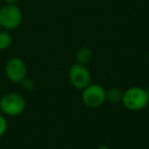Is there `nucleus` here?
<instances>
[{"instance_id": "f257e3e1", "label": "nucleus", "mask_w": 149, "mask_h": 149, "mask_svg": "<svg viewBox=\"0 0 149 149\" xmlns=\"http://www.w3.org/2000/svg\"><path fill=\"white\" fill-rule=\"evenodd\" d=\"M122 103L130 111H140L149 103V96L145 88L134 86L123 92Z\"/></svg>"}, {"instance_id": "f03ea898", "label": "nucleus", "mask_w": 149, "mask_h": 149, "mask_svg": "<svg viewBox=\"0 0 149 149\" xmlns=\"http://www.w3.org/2000/svg\"><path fill=\"white\" fill-rule=\"evenodd\" d=\"M26 109V100L21 94L9 92L0 98V110L5 116H17Z\"/></svg>"}, {"instance_id": "7ed1b4c3", "label": "nucleus", "mask_w": 149, "mask_h": 149, "mask_svg": "<svg viewBox=\"0 0 149 149\" xmlns=\"http://www.w3.org/2000/svg\"><path fill=\"white\" fill-rule=\"evenodd\" d=\"M82 101L87 107L98 108L106 101V90L100 84L91 83L82 90Z\"/></svg>"}, {"instance_id": "20e7f679", "label": "nucleus", "mask_w": 149, "mask_h": 149, "mask_svg": "<svg viewBox=\"0 0 149 149\" xmlns=\"http://www.w3.org/2000/svg\"><path fill=\"white\" fill-rule=\"evenodd\" d=\"M23 22V13L17 4H5L0 8L1 28L6 31H13L21 26Z\"/></svg>"}, {"instance_id": "39448f33", "label": "nucleus", "mask_w": 149, "mask_h": 149, "mask_svg": "<svg viewBox=\"0 0 149 149\" xmlns=\"http://www.w3.org/2000/svg\"><path fill=\"white\" fill-rule=\"evenodd\" d=\"M68 81L74 88L83 90L91 84V72L86 64L76 62L68 70Z\"/></svg>"}, {"instance_id": "423d86ee", "label": "nucleus", "mask_w": 149, "mask_h": 149, "mask_svg": "<svg viewBox=\"0 0 149 149\" xmlns=\"http://www.w3.org/2000/svg\"><path fill=\"white\" fill-rule=\"evenodd\" d=\"M4 72L6 78L11 83L19 84L27 77V64L21 57H10L5 63Z\"/></svg>"}, {"instance_id": "0eeeda50", "label": "nucleus", "mask_w": 149, "mask_h": 149, "mask_svg": "<svg viewBox=\"0 0 149 149\" xmlns=\"http://www.w3.org/2000/svg\"><path fill=\"white\" fill-rule=\"evenodd\" d=\"M74 56H76L77 62L82 64H87L93 57V53H92V50L90 48L81 47L76 51Z\"/></svg>"}, {"instance_id": "6e6552de", "label": "nucleus", "mask_w": 149, "mask_h": 149, "mask_svg": "<svg viewBox=\"0 0 149 149\" xmlns=\"http://www.w3.org/2000/svg\"><path fill=\"white\" fill-rule=\"evenodd\" d=\"M123 91L118 88H110L106 91V101H109L110 103H118L122 102Z\"/></svg>"}, {"instance_id": "1a4fd4ad", "label": "nucleus", "mask_w": 149, "mask_h": 149, "mask_svg": "<svg viewBox=\"0 0 149 149\" xmlns=\"http://www.w3.org/2000/svg\"><path fill=\"white\" fill-rule=\"evenodd\" d=\"M13 44V37L9 31H0V50H5Z\"/></svg>"}, {"instance_id": "9d476101", "label": "nucleus", "mask_w": 149, "mask_h": 149, "mask_svg": "<svg viewBox=\"0 0 149 149\" xmlns=\"http://www.w3.org/2000/svg\"><path fill=\"white\" fill-rule=\"evenodd\" d=\"M19 84H21L22 89H24L25 91H28V92L32 91V90H34V88H35V82L28 77H26Z\"/></svg>"}, {"instance_id": "9b49d317", "label": "nucleus", "mask_w": 149, "mask_h": 149, "mask_svg": "<svg viewBox=\"0 0 149 149\" xmlns=\"http://www.w3.org/2000/svg\"><path fill=\"white\" fill-rule=\"evenodd\" d=\"M7 127H8V124H7L6 118L4 114L0 113V137H2L6 133Z\"/></svg>"}, {"instance_id": "f8f14e48", "label": "nucleus", "mask_w": 149, "mask_h": 149, "mask_svg": "<svg viewBox=\"0 0 149 149\" xmlns=\"http://www.w3.org/2000/svg\"><path fill=\"white\" fill-rule=\"evenodd\" d=\"M5 4H17L19 0H3Z\"/></svg>"}, {"instance_id": "ddd939ff", "label": "nucleus", "mask_w": 149, "mask_h": 149, "mask_svg": "<svg viewBox=\"0 0 149 149\" xmlns=\"http://www.w3.org/2000/svg\"><path fill=\"white\" fill-rule=\"evenodd\" d=\"M95 149H108L107 147H105V146H100V147H98V148H95Z\"/></svg>"}, {"instance_id": "4468645a", "label": "nucleus", "mask_w": 149, "mask_h": 149, "mask_svg": "<svg viewBox=\"0 0 149 149\" xmlns=\"http://www.w3.org/2000/svg\"><path fill=\"white\" fill-rule=\"evenodd\" d=\"M146 91H147V94H148V96H149V87L146 89Z\"/></svg>"}, {"instance_id": "2eb2a0df", "label": "nucleus", "mask_w": 149, "mask_h": 149, "mask_svg": "<svg viewBox=\"0 0 149 149\" xmlns=\"http://www.w3.org/2000/svg\"><path fill=\"white\" fill-rule=\"evenodd\" d=\"M0 29H1V23H0Z\"/></svg>"}, {"instance_id": "dca6fc26", "label": "nucleus", "mask_w": 149, "mask_h": 149, "mask_svg": "<svg viewBox=\"0 0 149 149\" xmlns=\"http://www.w3.org/2000/svg\"><path fill=\"white\" fill-rule=\"evenodd\" d=\"M0 3H1V0H0Z\"/></svg>"}]
</instances>
